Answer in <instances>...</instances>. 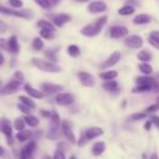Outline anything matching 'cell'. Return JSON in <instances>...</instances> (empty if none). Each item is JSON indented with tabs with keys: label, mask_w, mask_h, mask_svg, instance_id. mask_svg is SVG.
<instances>
[{
	"label": "cell",
	"mask_w": 159,
	"mask_h": 159,
	"mask_svg": "<svg viewBox=\"0 0 159 159\" xmlns=\"http://www.w3.org/2000/svg\"><path fill=\"white\" fill-rule=\"evenodd\" d=\"M31 63L39 68L40 71H43V72H50V73H57L61 71V67L57 66L56 63L46 60V58H42V57H32L31 58Z\"/></svg>",
	"instance_id": "obj_1"
},
{
	"label": "cell",
	"mask_w": 159,
	"mask_h": 159,
	"mask_svg": "<svg viewBox=\"0 0 159 159\" xmlns=\"http://www.w3.org/2000/svg\"><path fill=\"white\" fill-rule=\"evenodd\" d=\"M103 134V129L99 128V127H89L84 130V133L82 134L81 139L78 140V145L80 147H83L84 143L87 140H91V139H94V138H98Z\"/></svg>",
	"instance_id": "obj_2"
},
{
	"label": "cell",
	"mask_w": 159,
	"mask_h": 159,
	"mask_svg": "<svg viewBox=\"0 0 159 159\" xmlns=\"http://www.w3.org/2000/svg\"><path fill=\"white\" fill-rule=\"evenodd\" d=\"M0 12L9 15V16H15V17H20V19H26L30 20L32 17V11L31 10H15V9H9L5 7L2 5H0Z\"/></svg>",
	"instance_id": "obj_3"
},
{
	"label": "cell",
	"mask_w": 159,
	"mask_h": 159,
	"mask_svg": "<svg viewBox=\"0 0 159 159\" xmlns=\"http://www.w3.org/2000/svg\"><path fill=\"white\" fill-rule=\"evenodd\" d=\"M12 128L14 127H12L11 122L7 118H5V117L0 118V132L7 138L10 145H12Z\"/></svg>",
	"instance_id": "obj_4"
},
{
	"label": "cell",
	"mask_w": 159,
	"mask_h": 159,
	"mask_svg": "<svg viewBox=\"0 0 159 159\" xmlns=\"http://www.w3.org/2000/svg\"><path fill=\"white\" fill-rule=\"evenodd\" d=\"M101 31H102V29L94 22V24H88V25L83 26L80 32H81L82 36H86V37H94V36L99 35Z\"/></svg>",
	"instance_id": "obj_5"
},
{
	"label": "cell",
	"mask_w": 159,
	"mask_h": 159,
	"mask_svg": "<svg viewBox=\"0 0 159 159\" xmlns=\"http://www.w3.org/2000/svg\"><path fill=\"white\" fill-rule=\"evenodd\" d=\"M61 130H62V134L67 138V140H68L71 144H76L77 139H76L75 133H73V130H72V125H71V123H70L68 120H63V122L61 123Z\"/></svg>",
	"instance_id": "obj_6"
},
{
	"label": "cell",
	"mask_w": 159,
	"mask_h": 159,
	"mask_svg": "<svg viewBox=\"0 0 159 159\" xmlns=\"http://www.w3.org/2000/svg\"><path fill=\"white\" fill-rule=\"evenodd\" d=\"M41 91H42L43 94H56V93H61L63 91V86L45 82V83L41 84Z\"/></svg>",
	"instance_id": "obj_7"
},
{
	"label": "cell",
	"mask_w": 159,
	"mask_h": 159,
	"mask_svg": "<svg viewBox=\"0 0 159 159\" xmlns=\"http://www.w3.org/2000/svg\"><path fill=\"white\" fill-rule=\"evenodd\" d=\"M55 101L58 106H71L75 102V97L70 92H61L55 97Z\"/></svg>",
	"instance_id": "obj_8"
},
{
	"label": "cell",
	"mask_w": 159,
	"mask_h": 159,
	"mask_svg": "<svg viewBox=\"0 0 159 159\" xmlns=\"http://www.w3.org/2000/svg\"><path fill=\"white\" fill-rule=\"evenodd\" d=\"M20 84H21L20 82H17V81H15V80H11V81H9L6 84H4V86L0 88V94H1V96L12 94V93H15V92L19 89Z\"/></svg>",
	"instance_id": "obj_9"
},
{
	"label": "cell",
	"mask_w": 159,
	"mask_h": 159,
	"mask_svg": "<svg viewBox=\"0 0 159 159\" xmlns=\"http://www.w3.org/2000/svg\"><path fill=\"white\" fill-rule=\"evenodd\" d=\"M129 30L125 27V26H120V25H116V26H112L108 31L109 34V37L112 39H122V37H125L128 35Z\"/></svg>",
	"instance_id": "obj_10"
},
{
	"label": "cell",
	"mask_w": 159,
	"mask_h": 159,
	"mask_svg": "<svg viewBox=\"0 0 159 159\" xmlns=\"http://www.w3.org/2000/svg\"><path fill=\"white\" fill-rule=\"evenodd\" d=\"M35 149H36V142L35 140H30L27 144H25L21 148V150H20V158L21 159H31Z\"/></svg>",
	"instance_id": "obj_11"
},
{
	"label": "cell",
	"mask_w": 159,
	"mask_h": 159,
	"mask_svg": "<svg viewBox=\"0 0 159 159\" xmlns=\"http://www.w3.org/2000/svg\"><path fill=\"white\" fill-rule=\"evenodd\" d=\"M124 45L129 48H140L143 46V39L139 35H129L125 37Z\"/></svg>",
	"instance_id": "obj_12"
},
{
	"label": "cell",
	"mask_w": 159,
	"mask_h": 159,
	"mask_svg": "<svg viewBox=\"0 0 159 159\" xmlns=\"http://www.w3.org/2000/svg\"><path fill=\"white\" fill-rule=\"evenodd\" d=\"M77 76H78V80H80L82 86H84V87H93L94 86V77L89 72L80 71L77 73Z\"/></svg>",
	"instance_id": "obj_13"
},
{
	"label": "cell",
	"mask_w": 159,
	"mask_h": 159,
	"mask_svg": "<svg viewBox=\"0 0 159 159\" xmlns=\"http://www.w3.org/2000/svg\"><path fill=\"white\" fill-rule=\"evenodd\" d=\"M87 10H88L91 14H101V12H104V11L107 10V5H106V2H103V1L96 0V1L89 2Z\"/></svg>",
	"instance_id": "obj_14"
},
{
	"label": "cell",
	"mask_w": 159,
	"mask_h": 159,
	"mask_svg": "<svg viewBox=\"0 0 159 159\" xmlns=\"http://www.w3.org/2000/svg\"><path fill=\"white\" fill-rule=\"evenodd\" d=\"M119 60H120V52H119V51H114V52H112V53L109 55V57L101 65V68H109V67L117 65V63L119 62Z\"/></svg>",
	"instance_id": "obj_15"
},
{
	"label": "cell",
	"mask_w": 159,
	"mask_h": 159,
	"mask_svg": "<svg viewBox=\"0 0 159 159\" xmlns=\"http://www.w3.org/2000/svg\"><path fill=\"white\" fill-rule=\"evenodd\" d=\"M135 83H137V86H152V87H157V81H155V78L154 77H152V76H140V77H137L135 78Z\"/></svg>",
	"instance_id": "obj_16"
},
{
	"label": "cell",
	"mask_w": 159,
	"mask_h": 159,
	"mask_svg": "<svg viewBox=\"0 0 159 159\" xmlns=\"http://www.w3.org/2000/svg\"><path fill=\"white\" fill-rule=\"evenodd\" d=\"M24 89H25V92H26V94H27L29 97L35 98V99H42L43 96H45V94L42 93V91L34 88V87L30 86L29 83H25V84H24Z\"/></svg>",
	"instance_id": "obj_17"
},
{
	"label": "cell",
	"mask_w": 159,
	"mask_h": 159,
	"mask_svg": "<svg viewBox=\"0 0 159 159\" xmlns=\"http://www.w3.org/2000/svg\"><path fill=\"white\" fill-rule=\"evenodd\" d=\"M52 21L56 27H62L65 24L71 21V16L68 14H56V15H53Z\"/></svg>",
	"instance_id": "obj_18"
},
{
	"label": "cell",
	"mask_w": 159,
	"mask_h": 159,
	"mask_svg": "<svg viewBox=\"0 0 159 159\" xmlns=\"http://www.w3.org/2000/svg\"><path fill=\"white\" fill-rule=\"evenodd\" d=\"M7 43H9V52L16 55L19 53L20 51V45H19V40H17V36L15 35H11L7 40Z\"/></svg>",
	"instance_id": "obj_19"
},
{
	"label": "cell",
	"mask_w": 159,
	"mask_h": 159,
	"mask_svg": "<svg viewBox=\"0 0 159 159\" xmlns=\"http://www.w3.org/2000/svg\"><path fill=\"white\" fill-rule=\"evenodd\" d=\"M150 21H152V17L148 14H139V15H135L133 19V24L135 25H145V24H149Z\"/></svg>",
	"instance_id": "obj_20"
},
{
	"label": "cell",
	"mask_w": 159,
	"mask_h": 159,
	"mask_svg": "<svg viewBox=\"0 0 159 159\" xmlns=\"http://www.w3.org/2000/svg\"><path fill=\"white\" fill-rule=\"evenodd\" d=\"M61 135H62V130H61L58 127H55V125H52V127L48 129L47 134H46L47 139H50V140H56V139H58Z\"/></svg>",
	"instance_id": "obj_21"
},
{
	"label": "cell",
	"mask_w": 159,
	"mask_h": 159,
	"mask_svg": "<svg viewBox=\"0 0 159 159\" xmlns=\"http://www.w3.org/2000/svg\"><path fill=\"white\" fill-rule=\"evenodd\" d=\"M106 150V143L104 142H102V140H99V142H96L93 145H92V153H93V155H101L103 152Z\"/></svg>",
	"instance_id": "obj_22"
},
{
	"label": "cell",
	"mask_w": 159,
	"mask_h": 159,
	"mask_svg": "<svg viewBox=\"0 0 159 159\" xmlns=\"http://www.w3.org/2000/svg\"><path fill=\"white\" fill-rule=\"evenodd\" d=\"M148 42L157 50H159V31H152L149 37H148Z\"/></svg>",
	"instance_id": "obj_23"
},
{
	"label": "cell",
	"mask_w": 159,
	"mask_h": 159,
	"mask_svg": "<svg viewBox=\"0 0 159 159\" xmlns=\"http://www.w3.org/2000/svg\"><path fill=\"white\" fill-rule=\"evenodd\" d=\"M117 76H118V72H117L116 70H108V71H104V72H101V73H99V77H101L103 81H112V80H114Z\"/></svg>",
	"instance_id": "obj_24"
},
{
	"label": "cell",
	"mask_w": 159,
	"mask_h": 159,
	"mask_svg": "<svg viewBox=\"0 0 159 159\" xmlns=\"http://www.w3.org/2000/svg\"><path fill=\"white\" fill-rule=\"evenodd\" d=\"M134 11H135V7L133 5H128V4L127 5H123L122 7L118 9V14L122 15V16L132 15V14H134Z\"/></svg>",
	"instance_id": "obj_25"
},
{
	"label": "cell",
	"mask_w": 159,
	"mask_h": 159,
	"mask_svg": "<svg viewBox=\"0 0 159 159\" xmlns=\"http://www.w3.org/2000/svg\"><path fill=\"white\" fill-rule=\"evenodd\" d=\"M138 68L144 76H149L153 73V67L149 65V62H140L138 65Z\"/></svg>",
	"instance_id": "obj_26"
},
{
	"label": "cell",
	"mask_w": 159,
	"mask_h": 159,
	"mask_svg": "<svg viewBox=\"0 0 159 159\" xmlns=\"http://www.w3.org/2000/svg\"><path fill=\"white\" fill-rule=\"evenodd\" d=\"M137 58L140 61V62H149L152 60V53L148 51V50H140L138 53H137Z\"/></svg>",
	"instance_id": "obj_27"
},
{
	"label": "cell",
	"mask_w": 159,
	"mask_h": 159,
	"mask_svg": "<svg viewBox=\"0 0 159 159\" xmlns=\"http://www.w3.org/2000/svg\"><path fill=\"white\" fill-rule=\"evenodd\" d=\"M102 87H103V89H106L108 92H114L118 88V82L114 81V80H112V81H104L103 84H102Z\"/></svg>",
	"instance_id": "obj_28"
},
{
	"label": "cell",
	"mask_w": 159,
	"mask_h": 159,
	"mask_svg": "<svg viewBox=\"0 0 159 159\" xmlns=\"http://www.w3.org/2000/svg\"><path fill=\"white\" fill-rule=\"evenodd\" d=\"M24 119H25L26 125H29V127L36 128V127L39 125V118L35 117V116H32V114H27V116H25Z\"/></svg>",
	"instance_id": "obj_29"
},
{
	"label": "cell",
	"mask_w": 159,
	"mask_h": 159,
	"mask_svg": "<svg viewBox=\"0 0 159 159\" xmlns=\"http://www.w3.org/2000/svg\"><path fill=\"white\" fill-rule=\"evenodd\" d=\"M19 101H20L21 103H24L25 106L30 107L31 109L36 108V103H35L34 99H32L31 97H29V96H19Z\"/></svg>",
	"instance_id": "obj_30"
},
{
	"label": "cell",
	"mask_w": 159,
	"mask_h": 159,
	"mask_svg": "<svg viewBox=\"0 0 159 159\" xmlns=\"http://www.w3.org/2000/svg\"><path fill=\"white\" fill-rule=\"evenodd\" d=\"M31 132L30 130H21V132H17L16 134H15V137H16V139L19 140V142H26V140H29L30 139V137H31Z\"/></svg>",
	"instance_id": "obj_31"
},
{
	"label": "cell",
	"mask_w": 159,
	"mask_h": 159,
	"mask_svg": "<svg viewBox=\"0 0 159 159\" xmlns=\"http://www.w3.org/2000/svg\"><path fill=\"white\" fill-rule=\"evenodd\" d=\"M36 26L40 27V29H47V30L56 31V26L52 25V24H51L50 21H47V20H39L37 24H36Z\"/></svg>",
	"instance_id": "obj_32"
},
{
	"label": "cell",
	"mask_w": 159,
	"mask_h": 159,
	"mask_svg": "<svg viewBox=\"0 0 159 159\" xmlns=\"http://www.w3.org/2000/svg\"><path fill=\"white\" fill-rule=\"evenodd\" d=\"M58 51V48H47L45 50V57L46 60L51 61V62H56V52Z\"/></svg>",
	"instance_id": "obj_33"
},
{
	"label": "cell",
	"mask_w": 159,
	"mask_h": 159,
	"mask_svg": "<svg viewBox=\"0 0 159 159\" xmlns=\"http://www.w3.org/2000/svg\"><path fill=\"white\" fill-rule=\"evenodd\" d=\"M40 37L45 40H52L55 37V31L47 30V29H41L40 30Z\"/></svg>",
	"instance_id": "obj_34"
},
{
	"label": "cell",
	"mask_w": 159,
	"mask_h": 159,
	"mask_svg": "<svg viewBox=\"0 0 159 159\" xmlns=\"http://www.w3.org/2000/svg\"><path fill=\"white\" fill-rule=\"evenodd\" d=\"M67 53L71 56V57H78L81 55V50L77 45H70L67 47Z\"/></svg>",
	"instance_id": "obj_35"
},
{
	"label": "cell",
	"mask_w": 159,
	"mask_h": 159,
	"mask_svg": "<svg viewBox=\"0 0 159 159\" xmlns=\"http://www.w3.org/2000/svg\"><path fill=\"white\" fill-rule=\"evenodd\" d=\"M25 125H26V123H25V119L24 118H16L15 120H14V124H12V127L17 130V132H21V130H25Z\"/></svg>",
	"instance_id": "obj_36"
},
{
	"label": "cell",
	"mask_w": 159,
	"mask_h": 159,
	"mask_svg": "<svg viewBox=\"0 0 159 159\" xmlns=\"http://www.w3.org/2000/svg\"><path fill=\"white\" fill-rule=\"evenodd\" d=\"M32 48L35 51H40V50L43 48V41H42L41 37H35L32 40Z\"/></svg>",
	"instance_id": "obj_37"
},
{
	"label": "cell",
	"mask_w": 159,
	"mask_h": 159,
	"mask_svg": "<svg viewBox=\"0 0 159 159\" xmlns=\"http://www.w3.org/2000/svg\"><path fill=\"white\" fill-rule=\"evenodd\" d=\"M40 7H42V9H45V10H48V9H51V6H52V4H51V1L50 0H34Z\"/></svg>",
	"instance_id": "obj_38"
},
{
	"label": "cell",
	"mask_w": 159,
	"mask_h": 159,
	"mask_svg": "<svg viewBox=\"0 0 159 159\" xmlns=\"http://www.w3.org/2000/svg\"><path fill=\"white\" fill-rule=\"evenodd\" d=\"M154 87H152V86H137V87H134L133 89H132V92L133 93H140V92H147V91H150V89H153Z\"/></svg>",
	"instance_id": "obj_39"
},
{
	"label": "cell",
	"mask_w": 159,
	"mask_h": 159,
	"mask_svg": "<svg viewBox=\"0 0 159 159\" xmlns=\"http://www.w3.org/2000/svg\"><path fill=\"white\" fill-rule=\"evenodd\" d=\"M51 123H52V125H55V127H58L60 125V123H61V119H60V116L57 114V112H52V114H51Z\"/></svg>",
	"instance_id": "obj_40"
},
{
	"label": "cell",
	"mask_w": 159,
	"mask_h": 159,
	"mask_svg": "<svg viewBox=\"0 0 159 159\" xmlns=\"http://www.w3.org/2000/svg\"><path fill=\"white\" fill-rule=\"evenodd\" d=\"M147 117V114L144 112H138V113H134L129 117V120H142Z\"/></svg>",
	"instance_id": "obj_41"
},
{
	"label": "cell",
	"mask_w": 159,
	"mask_h": 159,
	"mask_svg": "<svg viewBox=\"0 0 159 159\" xmlns=\"http://www.w3.org/2000/svg\"><path fill=\"white\" fill-rule=\"evenodd\" d=\"M17 108H19V111H20L21 113H24V114H26V116L31 113V108H30V107H27V106H25V104H24V103H21V102L17 104Z\"/></svg>",
	"instance_id": "obj_42"
},
{
	"label": "cell",
	"mask_w": 159,
	"mask_h": 159,
	"mask_svg": "<svg viewBox=\"0 0 159 159\" xmlns=\"http://www.w3.org/2000/svg\"><path fill=\"white\" fill-rule=\"evenodd\" d=\"M9 5L12 7V9H21L22 7V5H24V2L21 1V0H9Z\"/></svg>",
	"instance_id": "obj_43"
},
{
	"label": "cell",
	"mask_w": 159,
	"mask_h": 159,
	"mask_svg": "<svg viewBox=\"0 0 159 159\" xmlns=\"http://www.w3.org/2000/svg\"><path fill=\"white\" fill-rule=\"evenodd\" d=\"M107 21H108V17H107L106 15H103V16H101V17H98V19L96 20V24H97L101 29H103V26L107 24Z\"/></svg>",
	"instance_id": "obj_44"
},
{
	"label": "cell",
	"mask_w": 159,
	"mask_h": 159,
	"mask_svg": "<svg viewBox=\"0 0 159 159\" xmlns=\"http://www.w3.org/2000/svg\"><path fill=\"white\" fill-rule=\"evenodd\" d=\"M12 80H15V81L22 83V82H24V73H22L21 71H15V72H14V76H12Z\"/></svg>",
	"instance_id": "obj_45"
},
{
	"label": "cell",
	"mask_w": 159,
	"mask_h": 159,
	"mask_svg": "<svg viewBox=\"0 0 159 159\" xmlns=\"http://www.w3.org/2000/svg\"><path fill=\"white\" fill-rule=\"evenodd\" d=\"M52 159H66V154H65V152H62L60 149H56L55 153H53Z\"/></svg>",
	"instance_id": "obj_46"
},
{
	"label": "cell",
	"mask_w": 159,
	"mask_h": 159,
	"mask_svg": "<svg viewBox=\"0 0 159 159\" xmlns=\"http://www.w3.org/2000/svg\"><path fill=\"white\" fill-rule=\"evenodd\" d=\"M0 48L5 50V51H9V43H7V40L5 39H0Z\"/></svg>",
	"instance_id": "obj_47"
},
{
	"label": "cell",
	"mask_w": 159,
	"mask_h": 159,
	"mask_svg": "<svg viewBox=\"0 0 159 159\" xmlns=\"http://www.w3.org/2000/svg\"><path fill=\"white\" fill-rule=\"evenodd\" d=\"M150 120H152V123H153V125H154V127L159 128V116H153Z\"/></svg>",
	"instance_id": "obj_48"
},
{
	"label": "cell",
	"mask_w": 159,
	"mask_h": 159,
	"mask_svg": "<svg viewBox=\"0 0 159 159\" xmlns=\"http://www.w3.org/2000/svg\"><path fill=\"white\" fill-rule=\"evenodd\" d=\"M40 113L42 114V117H46V118H50L51 114H52V112H50V111H47V109H41Z\"/></svg>",
	"instance_id": "obj_49"
},
{
	"label": "cell",
	"mask_w": 159,
	"mask_h": 159,
	"mask_svg": "<svg viewBox=\"0 0 159 159\" xmlns=\"http://www.w3.org/2000/svg\"><path fill=\"white\" fill-rule=\"evenodd\" d=\"M6 30H7V26H6V24H5L2 20H0V34H4Z\"/></svg>",
	"instance_id": "obj_50"
},
{
	"label": "cell",
	"mask_w": 159,
	"mask_h": 159,
	"mask_svg": "<svg viewBox=\"0 0 159 159\" xmlns=\"http://www.w3.org/2000/svg\"><path fill=\"white\" fill-rule=\"evenodd\" d=\"M158 108H159V104H153V106H150V107L147 108V112H154V111H157Z\"/></svg>",
	"instance_id": "obj_51"
},
{
	"label": "cell",
	"mask_w": 159,
	"mask_h": 159,
	"mask_svg": "<svg viewBox=\"0 0 159 159\" xmlns=\"http://www.w3.org/2000/svg\"><path fill=\"white\" fill-rule=\"evenodd\" d=\"M152 125H153L152 120H145V123H144V129H145V130H149V129L152 128Z\"/></svg>",
	"instance_id": "obj_52"
},
{
	"label": "cell",
	"mask_w": 159,
	"mask_h": 159,
	"mask_svg": "<svg viewBox=\"0 0 159 159\" xmlns=\"http://www.w3.org/2000/svg\"><path fill=\"white\" fill-rule=\"evenodd\" d=\"M5 154H6V152H5V149H4V148H2L1 145H0V157H4Z\"/></svg>",
	"instance_id": "obj_53"
},
{
	"label": "cell",
	"mask_w": 159,
	"mask_h": 159,
	"mask_svg": "<svg viewBox=\"0 0 159 159\" xmlns=\"http://www.w3.org/2000/svg\"><path fill=\"white\" fill-rule=\"evenodd\" d=\"M4 61H5V58H4V55H2L1 52H0V66H1L2 63H4Z\"/></svg>",
	"instance_id": "obj_54"
},
{
	"label": "cell",
	"mask_w": 159,
	"mask_h": 159,
	"mask_svg": "<svg viewBox=\"0 0 159 159\" xmlns=\"http://www.w3.org/2000/svg\"><path fill=\"white\" fill-rule=\"evenodd\" d=\"M150 159H159V157H158V154H155V153H153V154L150 155Z\"/></svg>",
	"instance_id": "obj_55"
},
{
	"label": "cell",
	"mask_w": 159,
	"mask_h": 159,
	"mask_svg": "<svg viewBox=\"0 0 159 159\" xmlns=\"http://www.w3.org/2000/svg\"><path fill=\"white\" fill-rule=\"evenodd\" d=\"M75 1H77V2H88L89 0H75Z\"/></svg>",
	"instance_id": "obj_56"
},
{
	"label": "cell",
	"mask_w": 159,
	"mask_h": 159,
	"mask_svg": "<svg viewBox=\"0 0 159 159\" xmlns=\"http://www.w3.org/2000/svg\"><path fill=\"white\" fill-rule=\"evenodd\" d=\"M42 159H51L48 155H45V157H42Z\"/></svg>",
	"instance_id": "obj_57"
},
{
	"label": "cell",
	"mask_w": 159,
	"mask_h": 159,
	"mask_svg": "<svg viewBox=\"0 0 159 159\" xmlns=\"http://www.w3.org/2000/svg\"><path fill=\"white\" fill-rule=\"evenodd\" d=\"M70 159H77V158H76L75 155H71V157H70Z\"/></svg>",
	"instance_id": "obj_58"
},
{
	"label": "cell",
	"mask_w": 159,
	"mask_h": 159,
	"mask_svg": "<svg viewBox=\"0 0 159 159\" xmlns=\"http://www.w3.org/2000/svg\"><path fill=\"white\" fill-rule=\"evenodd\" d=\"M31 159H32V158H31Z\"/></svg>",
	"instance_id": "obj_59"
}]
</instances>
